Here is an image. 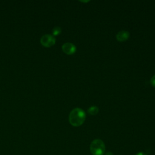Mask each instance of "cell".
<instances>
[{"label": "cell", "instance_id": "obj_1", "mask_svg": "<svg viewBox=\"0 0 155 155\" xmlns=\"http://www.w3.org/2000/svg\"><path fill=\"white\" fill-rule=\"evenodd\" d=\"M85 113L79 108H76L71 110L69 114V122L74 127L81 125L85 119Z\"/></svg>", "mask_w": 155, "mask_h": 155}, {"label": "cell", "instance_id": "obj_2", "mask_svg": "<svg viewBox=\"0 0 155 155\" xmlns=\"http://www.w3.org/2000/svg\"><path fill=\"white\" fill-rule=\"evenodd\" d=\"M90 150L93 155H103L105 153V146L102 140L96 139L91 142Z\"/></svg>", "mask_w": 155, "mask_h": 155}, {"label": "cell", "instance_id": "obj_3", "mask_svg": "<svg viewBox=\"0 0 155 155\" xmlns=\"http://www.w3.org/2000/svg\"><path fill=\"white\" fill-rule=\"evenodd\" d=\"M41 43L42 45L50 47L55 44L56 39L54 36L50 34H45L41 38Z\"/></svg>", "mask_w": 155, "mask_h": 155}, {"label": "cell", "instance_id": "obj_4", "mask_svg": "<svg viewBox=\"0 0 155 155\" xmlns=\"http://www.w3.org/2000/svg\"><path fill=\"white\" fill-rule=\"evenodd\" d=\"M63 51L67 54H72L76 50V47L72 43L66 42L64 43L62 46Z\"/></svg>", "mask_w": 155, "mask_h": 155}, {"label": "cell", "instance_id": "obj_5", "mask_svg": "<svg viewBox=\"0 0 155 155\" xmlns=\"http://www.w3.org/2000/svg\"><path fill=\"white\" fill-rule=\"evenodd\" d=\"M129 38V33L125 30L119 31L116 35V38L119 41H125Z\"/></svg>", "mask_w": 155, "mask_h": 155}, {"label": "cell", "instance_id": "obj_6", "mask_svg": "<svg viewBox=\"0 0 155 155\" xmlns=\"http://www.w3.org/2000/svg\"><path fill=\"white\" fill-rule=\"evenodd\" d=\"M98 111H99V108L96 106H91L88 109V112L92 115L96 114L98 113Z\"/></svg>", "mask_w": 155, "mask_h": 155}, {"label": "cell", "instance_id": "obj_7", "mask_svg": "<svg viewBox=\"0 0 155 155\" xmlns=\"http://www.w3.org/2000/svg\"><path fill=\"white\" fill-rule=\"evenodd\" d=\"M61 33V28L60 27H58V26H56V27H54L53 28V30H52V33H53V36H56V35H59L60 33Z\"/></svg>", "mask_w": 155, "mask_h": 155}, {"label": "cell", "instance_id": "obj_8", "mask_svg": "<svg viewBox=\"0 0 155 155\" xmlns=\"http://www.w3.org/2000/svg\"><path fill=\"white\" fill-rule=\"evenodd\" d=\"M150 82L152 86H153L154 87H155V74L151 78V80H150Z\"/></svg>", "mask_w": 155, "mask_h": 155}, {"label": "cell", "instance_id": "obj_9", "mask_svg": "<svg viewBox=\"0 0 155 155\" xmlns=\"http://www.w3.org/2000/svg\"><path fill=\"white\" fill-rule=\"evenodd\" d=\"M136 155H146V154L143 152H139Z\"/></svg>", "mask_w": 155, "mask_h": 155}, {"label": "cell", "instance_id": "obj_10", "mask_svg": "<svg viewBox=\"0 0 155 155\" xmlns=\"http://www.w3.org/2000/svg\"><path fill=\"white\" fill-rule=\"evenodd\" d=\"M105 155H113V154L111 152V151H109V152H107L105 154Z\"/></svg>", "mask_w": 155, "mask_h": 155}]
</instances>
